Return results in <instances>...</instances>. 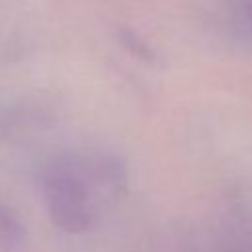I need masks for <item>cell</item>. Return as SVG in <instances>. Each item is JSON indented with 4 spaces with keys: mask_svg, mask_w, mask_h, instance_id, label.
Wrapping results in <instances>:
<instances>
[{
    "mask_svg": "<svg viewBox=\"0 0 252 252\" xmlns=\"http://www.w3.org/2000/svg\"><path fill=\"white\" fill-rule=\"evenodd\" d=\"M47 203L53 220L65 230H81L89 224L87 191L69 171H55L47 179Z\"/></svg>",
    "mask_w": 252,
    "mask_h": 252,
    "instance_id": "cell-1",
    "label": "cell"
}]
</instances>
